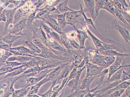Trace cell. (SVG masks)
Segmentation results:
<instances>
[{"instance_id": "obj_1", "label": "cell", "mask_w": 130, "mask_h": 97, "mask_svg": "<svg viewBox=\"0 0 130 97\" xmlns=\"http://www.w3.org/2000/svg\"><path fill=\"white\" fill-rule=\"evenodd\" d=\"M35 58L38 62L36 67L39 73L46 69L55 68L65 63L70 62V61H62L60 59L45 58L39 56H36Z\"/></svg>"}, {"instance_id": "obj_2", "label": "cell", "mask_w": 130, "mask_h": 97, "mask_svg": "<svg viewBox=\"0 0 130 97\" xmlns=\"http://www.w3.org/2000/svg\"><path fill=\"white\" fill-rule=\"evenodd\" d=\"M66 20L67 24L71 25L74 28L77 24H81L84 21V18L78 12V10H73L67 12Z\"/></svg>"}, {"instance_id": "obj_3", "label": "cell", "mask_w": 130, "mask_h": 97, "mask_svg": "<svg viewBox=\"0 0 130 97\" xmlns=\"http://www.w3.org/2000/svg\"><path fill=\"white\" fill-rule=\"evenodd\" d=\"M103 38L108 41H110V43H111V44H107L104 43L100 48L97 50L99 51L109 50H115L118 52L119 53L125 54V52L126 51V49L125 46L113 40Z\"/></svg>"}, {"instance_id": "obj_4", "label": "cell", "mask_w": 130, "mask_h": 97, "mask_svg": "<svg viewBox=\"0 0 130 97\" xmlns=\"http://www.w3.org/2000/svg\"><path fill=\"white\" fill-rule=\"evenodd\" d=\"M68 58L75 67H77L83 59V54L82 50H67Z\"/></svg>"}, {"instance_id": "obj_5", "label": "cell", "mask_w": 130, "mask_h": 97, "mask_svg": "<svg viewBox=\"0 0 130 97\" xmlns=\"http://www.w3.org/2000/svg\"><path fill=\"white\" fill-rule=\"evenodd\" d=\"M47 36V42L48 47L55 51L61 52L65 55L66 58H68V52L64 47L62 46L58 42L52 38L48 33H46Z\"/></svg>"}, {"instance_id": "obj_6", "label": "cell", "mask_w": 130, "mask_h": 97, "mask_svg": "<svg viewBox=\"0 0 130 97\" xmlns=\"http://www.w3.org/2000/svg\"><path fill=\"white\" fill-rule=\"evenodd\" d=\"M59 14L55 12V14L50 15L48 18L44 22L50 26L57 32L60 35L64 34L63 29L61 27L58 23L56 19H57V16Z\"/></svg>"}, {"instance_id": "obj_7", "label": "cell", "mask_w": 130, "mask_h": 97, "mask_svg": "<svg viewBox=\"0 0 130 97\" xmlns=\"http://www.w3.org/2000/svg\"><path fill=\"white\" fill-rule=\"evenodd\" d=\"M115 61L109 67V71L108 73V78L107 79H108L110 78L111 76L115 73L116 72L118 71L119 70L122 68L127 67H130V65H125L122 66V62L123 60L124 56H116Z\"/></svg>"}, {"instance_id": "obj_8", "label": "cell", "mask_w": 130, "mask_h": 97, "mask_svg": "<svg viewBox=\"0 0 130 97\" xmlns=\"http://www.w3.org/2000/svg\"><path fill=\"white\" fill-rule=\"evenodd\" d=\"M38 56L45 58L60 59L62 61H68L71 62L70 60L68 58L63 56H58L55 54L48 47L41 50V52L38 54Z\"/></svg>"}, {"instance_id": "obj_9", "label": "cell", "mask_w": 130, "mask_h": 97, "mask_svg": "<svg viewBox=\"0 0 130 97\" xmlns=\"http://www.w3.org/2000/svg\"><path fill=\"white\" fill-rule=\"evenodd\" d=\"M86 77L98 76L105 69L103 67L89 63L87 65Z\"/></svg>"}, {"instance_id": "obj_10", "label": "cell", "mask_w": 130, "mask_h": 97, "mask_svg": "<svg viewBox=\"0 0 130 97\" xmlns=\"http://www.w3.org/2000/svg\"><path fill=\"white\" fill-rule=\"evenodd\" d=\"M113 23L115 29L120 33L125 42L130 45V35L129 31L125 27L119 24L116 18H115L113 21Z\"/></svg>"}, {"instance_id": "obj_11", "label": "cell", "mask_w": 130, "mask_h": 97, "mask_svg": "<svg viewBox=\"0 0 130 97\" xmlns=\"http://www.w3.org/2000/svg\"><path fill=\"white\" fill-rule=\"evenodd\" d=\"M85 5L84 12H89L94 22L97 16L95 13V4L94 0H83Z\"/></svg>"}, {"instance_id": "obj_12", "label": "cell", "mask_w": 130, "mask_h": 97, "mask_svg": "<svg viewBox=\"0 0 130 97\" xmlns=\"http://www.w3.org/2000/svg\"><path fill=\"white\" fill-rule=\"evenodd\" d=\"M70 62H67L63 63L58 66L54 68L53 70L50 72L48 74V78L49 79L50 81L53 82H57V78L60 75L62 69L67 64Z\"/></svg>"}, {"instance_id": "obj_13", "label": "cell", "mask_w": 130, "mask_h": 97, "mask_svg": "<svg viewBox=\"0 0 130 97\" xmlns=\"http://www.w3.org/2000/svg\"><path fill=\"white\" fill-rule=\"evenodd\" d=\"M89 63L102 66L105 68H107L105 62V56L95 53L92 57L89 58Z\"/></svg>"}, {"instance_id": "obj_14", "label": "cell", "mask_w": 130, "mask_h": 97, "mask_svg": "<svg viewBox=\"0 0 130 97\" xmlns=\"http://www.w3.org/2000/svg\"><path fill=\"white\" fill-rule=\"evenodd\" d=\"M77 31V34L76 36L78 39L79 42V45L82 49H84L85 48V42L86 39L89 40L91 41V40L90 39L89 37L87 35V33L83 30H78L76 28V27H74Z\"/></svg>"}, {"instance_id": "obj_15", "label": "cell", "mask_w": 130, "mask_h": 97, "mask_svg": "<svg viewBox=\"0 0 130 97\" xmlns=\"http://www.w3.org/2000/svg\"><path fill=\"white\" fill-rule=\"evenodd\" d=\"M48 74L44 78L42 79L41 81L36 83L34 85L32 86L30 91L26 97H29L31 94H37L39 92L40 87L42 85H44L47 82L50 81L49 79L48 78Z\"/></svg>"}, {"instance_id": "obj_16", "label": "cell", "mask_w": 130, "mask_h": 97, "mask_svg": "<svg viewBox=\"0 0 130 97\" xmlns=\"http://www.w3.org/2000/svg\"><path fill=\"white\" fill-rule=\"evenodd\" d=\"M27 19L25 20L20 21L19 22H18L17 24H15L11 29L8 31V34H13L16 35L19 33L20 32L22 31L23 29L25 28L27 26V24L26 23V21Z\"/></svg>"}, {"instance_id": "obj_17", "label": "cell", "mask_w": 130, "mask_h": 97, "mask_svg": "<svg viewBox=\"0 0 130 97\" xmlns=\"http://www.w3.org/2000/svg\"><path fill=\"white\" fill-rule=\"evenodd\" d=\"M130 86L129 82L124 81L120 83L117 86L111 88L110 89L106 91L102 94L100 96V97L106 96L108 95H110L111 93H112L114 91L116 90L120 89H126L127 87H129Z\"/></svg>"}, {"instance_id": "obj_18", "label": "cell", "mask_w": 130, "mask_h": 97, "mask_svg": "<svg viewBox=\"0 0 130 97\" xmlns=\"http://www.w3.org/2000/svg\"><path fill=\"white\" fill-rule=\"evenodd\" d=\"M95 51L97 54L105 56H119L126 57V56H129L130 55L129 54H122V53H119L118 52L115 50H109L99 51L96 48Z\"/></svg>"}, {"instance_id": "obj_19", "label": "cell", "mask_w": 130, "mask_h": 97, "mask_svg": "<svg viewBox=\"0 0 130 97\" xmlns=\"http://www.w3.org/2000/svg\"><path fill=\"white\" fill-rule=\"evenodd\" d=\"M75 67L73 65V63L70 62L67 64L62 69L60 75L57 78V81L62 80L64 79L67 78L70 74V72L72 71Z\"/></svg>"}, {"instance_id": "obj_20", "label": "cell", "mask_w": 130, "mask_h": 97, "mask_svg": "<svg viewBox=\"0 0 130 97\" xmlns=\"http://www.w3.org/2000/svg\"><path fill=\"white\" fill-rule=\"evenodd\" d=\"M15 10L16 9H15L14 10H5L6 21L4 29L5 34L8 30V28L9 24H11L13 21Z\"/></svg>"}, {"instance_id": "obj_21", "label": "cell", "mask_w": 130, "mask_h": 97, "mask_svg": "<svg viewBox=\"0 0 130 97\" xmlns=\"http://www.w3.org/2000/svg\"><path fill=\"white\" fill-rule=\"evenodd\" d=\"M124 68H122L119 70L118 71L116 72L110 77L109 79H107L106 81H104L102 85H106L109 84L113 82L116 81L120 80L122 73Z\"/></svg>"}, {"instance_id": "obj_22", "label": "cell", "mask_w": 130, "mask_h": 97, "mask_svg": "<svg viewBox=\"0 0 130 97\" xmlns=\"http://www.w3.org/2000/svg\"><path fill=\"white\" fill-rule=\"evenodd\" d=\"M32 86L26 85V86L20 90H15L12 94L13 97H24L26 96L30 91Z\"/></svg>"}, {"instance_id": "obj_23", "label": "cell", "mask_w": 130, "mask_h": 97, "mask_svg": "<svg viewBox=\"0 0 130 97\" xmlns=\"http://www.w3.org/2000/svg\"><path fill=\"white\" fill-rule=\"evenodd\" d=\"M99 75L98 76H90L85 77V78L81 82L80 89H89L91 84L94 79L98 77Z\"/></svg>"}, {"instance_id": "obj_24", "label": "cell", "mask_w": 130, "mask_h": 97, "mask_svg": "<svg viewBox=\"0 0 130 97\" xmlns=\"http://www.w3.org/2000/svg\"><path fill=\"white\" fill-rule=\"evenodd\" d=\"M22 37V36H17L13 34H9L8 35L4 37H0V40L12 46V44L15 41Z\"/></svg>"}, {"instance_id": "obj_25", "label": "cell", "mask_w": 130, "mask_h": 97, "mask_svg": "<svg viewBox=\"0 0 130 97\" xmlns=\"http://www.w3.org/2000/svg\"><path fill=\"white\" fill-rule=\"evenodd\" d=\"M69 0H66L62 3L59 4L57 6V9L55 10V12L58 14L66 13L69 11H73V10H71L67 6V4Z\"/></svg>"}, {"instance_id": "obj_26", "label": "cell", "mask_w": 130, "mask_h": 97, "mask_svg": "<svg viewBox=\"0 0 130 97\" xmlns=\"http://www.w3.org/2000/svg\"><path fill=\"white\" fill-rule=\"evenodd\" d=\"M25 44L29 47V49L32 52L35 54H39L41 52V50L40 48L35 46L33 43L31 39H28L24 42Z\"/></svg>"}, {"instance_id": "obj_27", "label": "cell", "mask_w": 130, "mask_h": 97, "mask_svg": "<svg viewBox=\"0 0 130 97\" xmlns=\"http://www.w3.org/2000/svg\"><path fill=\"white\" fill-rule=\"evenodd\" d=\"M10 50H15L20 52L22 54L28 55H32L36 56H38V54H35L32 52L29 48L25 47L24 46H21L14 48H10Z\"/></svg>"}, {"instance_id": "obj_28", "label": "cell", "mask_w": 130, "mask_h": 97, "mask_svg": "<svg viewBox=\"0 0 130 97\" xmlns=\"http://www.w3.org/2000/svg\"><path fill=\"white\" fill-rule=\"evenodd\" d=\"M86 31L87 32V33L89 34V35L91 39V41H93V43L94 44L95 47H96V49H99L102 46L103 44L104 43L102 41L100 40L99 39L97 38L89 30L88 28L87 29Z\"/></svg>"}, {"instance_id": "obj_29", "label": "cell", "mask_w": 130, "mask_h": 97, "mask_svg": "<svg viewBox=\"0 0 130 97\" xmlns=\"http://www.w3.org/2000/svg\"><path fill=\"white\" fill-rule=\"evenodd\" d=\"M79 5H80V10H78V12L80 13L83 16V17H84L86 24L92 26L93 28L95 30L97 33H98V31H97V29H96V28H95L94 23V21H93V20L91 19V18L89 19V18H88L85 15V12H84V10H83V8L82 6L80 3H79Z\"/></svg>"}, {"instance_id": "obj_30", "label": "cell", "mask_w": 130, "mask_h": 97, "mask_svg": "<svg viewBox=\"0 0 130 97\" xmlns=\"http://www.w3.org/2000/svg\"><path fill=\"white\" fill-rule=\"evenodd\" d=\"M90 89H81L76 90L71 94L67 96L68 97H85V95L90 92Z\"/></svg>"}, {"instance_id": "obj_31", "label": "cell", "mask_w": 130, "mask_h": 97, "mask_svg": "<svg viewBox=\"0 0 130 97\" xmlns=\"http://www.w3.org/2000/svg\"><path fill=\"white\" fill-rule=\"evenodd\" d=\"M65 34L66 33L60 35V37H61V41L62 45L66 48L67 50L75 49L71 45L69 39L66 36Z\"/></svg>"}, {"instance_id": "obj_32", "label": "cell", "mask_w": 130, "mask_h": 97, "mask_svg": "<svg viewBox=\"0 0 130 97\" xmlns=\"http://www.w3.org/2000/svg\"><path fill=\"white\" fill-rule=\"evenodd\" d=\"M103 9L108 11L111 15H113L115 18H116L115 16V9L112 3L110 2L109 0H107V1L105 0V4H104Z\"/></svg>"}, {"instance_id": "obj_33", "label": "cell", "mask_w": 130, "mask_h": 97, "mask_svg": "<svg viewBox=\"0 0 130 97\" xmlns=\"http://www.w3.org/2000/svg\"><path fill=\"white\" fill-rule=\"evenodd\" d=\"M24 66L18 68L12 72L8 73L6 75L3 77L2 79L8 78H10V77H15V76H18L19 75L22 74L23 72H24L26 70H27L26 68H24Z\"/></svg>"}, {"instance_id": "obj_34", "label": "cell", "mask_w": 130, "mask_h": 97, "mask_svg": "<svg viewBox=\"0 0 130 97\" xmlns=\"http://www.w3.org/2000/svg\"><path fill=\"white\" fill-rule=\"evenodd\" d=\"M66 13H61L59 14L57 16V22L61 27L64 29L66 27L67 23L66 20Z\"/></svg>"}, {"instance_id": "obj_35", "label": "cell", "mask_w": 130, "mask_h": 97, "mask_svg": "<svg viewBox=\"0 0 130 97\" xmlns=\"http://www.w3.org/2000/svg\"><path fill=\"white\" fill-rule=\"evenodd\" d=\"M95 4V13L96 15H98L100 9H103L105 0H94Z\"/></svg>"}, {"instance_id": "obj_36", "label": "cell", "mask_w": 130, "mask_h": 97, "mask_svg": "<svg viewBox=\"0 0 130 97\" xmlns=\"http://www.w3.org/2000/svg\"><path fill=\"white\" fill-rule=\"evenodd\" d=\"M31 39L34 44H35V46H37V47L40 48L41 50L47 47V46H45L44 44H43V43L42 42L40 39L37 37L33 36L32 37Z\"/></svg>"}, {"instance_id": "obj_37", "label": "cell", "mask_w": 130, "mask_h": 97, "mask_svg": "<svg viewBox=\"0 0 130 97\" xmlns=\"http://www.w3.org/2000/svg\"><path fill=\"white\" fill-rule=\"evenodd\" d=\"M57 82H53L52 85L50 89L48 90V91L46 93L42 94L38 93L37 94L40 97H52L54 94V92L53 90V87L55 85Z\"/></svg>"}, {"instance_id": "obj_38", "label": "cell", "mask_w": 130, "mask_h": 97, "mask_svg": "<svg viewBox=\"0 0 130 97\" xmlns=\"http://www.w3.org/2000/svg\"><path fill=\"white\" fill-rule=\"evenodd\" d=\"M115 16L116 19H118L120 21L122 22L124 24L127 25L129 27H130V24H129L125 20V19L124 18V17L123 15L120 10L116 9H115Z\"/></svg>"}, {"instance_id": "obj_39", "label": "cell", "mask_w": 130, "mask_h": 97, "mask_svg": "<svg viewBox=\"0 0 130 97\" xmlns=\"http://www.w3.org/2000/svg\"><path fill=\"white\" fill-rule=\"evenodd\" d=\"M127 70H124L123 69L121 76L120 80L122 82L126 80H129L130 79V67H127Z\"/></svg>"}, {"instance_id": "obj_40", "label": "cell", "mask_w": 130, "mask_h": 97, "mask_svg": "<svg viewBox=\"0 0 130 97\" xmlns=\"http://www.w3.org/2000/svg\"><path fill=\"white\" fill-rule=\"evenodd\" d=\"M35 58L28 56H17L16 61L20 62L26 63L30 60L34 59Z\"/></svg>"}, {"instance_id": "obj_41", "label": "cell", "mask_w": 130, "mask_h": 97, "mask_svg": "<svg viewBox=\"0 0 130 97\" xmlns=\"http://www.w3.org/2000/svg\"><path fill=\"white\" fill-rule=\"evenodd\" d=\"M24 13L21 10L18 9L17 12H15L14 14L13 21L15 23L19 22L24 16Z\"/></svg>"}, {"instance_id": "obj_42", "label": "cell", "mask_w": 130, "mask_h": 97, "mask_svg": "<svg viewBox=\"0 0 130 97\" xmlns=\"http://www.w3.org/2000/svg\"><path fill=\"white\" fill-rule=\"evenodd\" d=\"M12 55L13 54L10 52L5 49L4 53L2 55L1 57H0V62L5 63L8 58Z\"/></svg>"}, {"instance_id": "obj_43", "label": "cell", "mask_w": 130, "mask_h": 97, "mask_svg": "<svg viewBox=\"0 0 130 97\" xmlns=\"http://www.w3.org/2000/svg\"><path fill=\"white\" fill-rule=\"evenodd\" d=\"M48 34L52 38H53L56 41H57L62 46H63L61 42V37H60V36L59 34L54 31L52 29H51L50 32Z\"/></svg>"}, {"instance_id": "obj_44", "label": "cell", "mask_w": 130, "mask_h": 97, "mask_svg": "<svg viewBox=\"0 0 130 97\" xmlns=\"http://www.w3.org/2000/svg\"><path fill=\"white\" fill-rule=\"evenodd\" d=\"M38 62L35 59V58L33 60H30L26 62L24 65V67L28 70L29 68H32L36 67L37 65Z\"/></svg>"}, {"instance_id": "obj_45", "label": "cell", "mask_w": 130, "mask_h": 97, "mask_svg": "<svg viewBox=\"0 0 130 97\" xmlns=\"http://www.w3.org/2000/svg\"><path fill=\"white\" fill-rule=\"evenodd\" d=\"M25 63L20 62L18 61H6L5 64L7 67H11L12 68L15 67L19 66L22 65H24Z\"/></svg>"}, {"instance_id": "obj_46", "label": "cell", "mask_w": 130, "mask_h": 97, "mask_svg": "<svg viewBox=\"0 0 130 97\" xmlns=\"http://www.w3.org/2000/svg\"><path fill=\"white\" fill-rule=\"evenodd\" d=\"M116 56H105V62L107 67L109 68L115 61Z\"/></svg>"}, {"instance_id": "obj_47", "label": "cell", "mask_w": 130, "mask_h": 97, "mask_svg": "<svg viewBox=\"0 0 130 97\" xmlns=\"http://www.w3.org/2000/svg\"><path fill=\"white\" fill-rule=\"evenodd\" d=\"M110 2L112 3L115 9H118V10H121V11L124 10L123 8L122 5L120 4V2L118 0H112V1H110Z\"/></svg>"}, {"instance_id": "obj_48", "label": "cell", "mask_w": 130, "mask_h": 97, "mask_svg": "<svg viewBox=\"0 0 130 97\" xmlns=\"http://www.w3.org/2000/svg\"><path fill=\"white\" fill-rule=\"evenodd\" d=\"M125 89L116 90L110 94V96L111 97H120L123 93L125 91Z\"/></svg>"}, {"instance_id": "obj_49", "label": "cell", "mask_w": 130, "mask_h": 97, "mask_svg": "<svg viewBox=\"0 0 130 97\" xmlns=\"http://www.w3.org/2000/svg\"><path fill=\"white\" fill-rule=\"evenodd\" d=\"M36 11H37L35 10V11H34V12L30 14V15L28 17V19H27V20L28 21V23H27V25L28 26H29V27L31 26L33 21L35 19Z\"/></svg>"}, {"instance_id": "obj_50", "label": "cell", "mask_w": 130, "mask_h": 97, "mask_svg": "<svg viewBox=\"0 0 130 97\" xmlns=\"http://www.w3.org/2000/svg\"><path fill=\"white\" fill-rule=\"evenodd\" d=\"M70 42L71 46L76 50H82L81 47H80L79 44H78L77 42L74 40V39H69Z\"/></svg>"}, {"instance_id": "obj_51", "label": "cell", "mask_w": 130, "mask_h": 97, "mask_svg": "<svg viewBox=\"0 0 130 97\" xmlns=\"http://www.w3.org/2000/svg\"><path fill=\"white\" fill-rule=\"evenodd\" d=\"M11 47V46L10 45L0 40V49L5 50L6 49H9Z\"/></svg>"}, {"instance_id": "obj_52", "label": "cell", "mask_w": 130, "mask_h": 97, "mask_svg": "<svg viewBox=\"0 0 130 97\" xmlns=\"http://www.w3.org/2000/svg\"><path fill=\"white\" fill-rule=\"evenodd\" d=\"M66 36L68 39H74L76 36V33L74 31H71L65 34Z\"/></svg>"}, {"instance_id": "obj_53", "label": "cell", "mask_w": 130, "mask_h": 97, "mask_svg": "<svg viewBox=\"0 0 130 97\" xmlns=\"http://www.w3.org/2000/svg\"><path fill=\"white\" fill-rule=\"evenodd\" d=\"M121 13L123 15L124 17V18H125V20L129 24H130V15L129 14H127V13L124 10H122V11H121Z\"/></svg>"}, {"instance_id": "obj_54", "label": "cell", "mask_w": 130, "mask_h": 97, "mask_svg": "<svg viewBox=\"0 0 130 97\" xmlns=\"http://www.w3.org/2000/svg\"><path fill=\"white\" fill-rule=\"evenodd\" d=\"M122 97H130V87L127 88L125 89V91L121 95Z\"/></svg>"}, {"instance_id": "obj_55", "label": "cell", "mask_w": 130, "mask_h": 97, "mask_svg": "<svg viewBox=\"0 0 130 97\" xmlns=\"http://www.w3.org/2000/svg\"><path fill=\"white\" fill-rule=\"evenodd\" d=\"M118 1L120 2L121 5H122L124 11H125V9L130 7L128 5V4H127L125 0H118Z\"/></svg>"}, {"instance_id": "obj_56", "label": "cell", "mask_w": 130, "mask_h": 97, "mask_svg": "<svg viewBox=\"0 0 130 97\" xmlns=\"http://www.w3.org/2000/svg\"><path fill=\"white\" fill-rule=\"evenodd\" d=\"M4 21L6 22V16L5 15V10H4L1 14L0 15V21Z\"/></svg>"}, {"instance_id": "obj_57", "label": "cell", "mask_w": 130, "mask_h": 97, "mask_svg": "<svg viewBox=\"0 0 130 97\" xmlns=\"http://www.w3.org/2000/svg\"><path fill=\"white\" fill-rule=\"evenodd\" d=\"M29 97H40V96L38 94H31Z\"/></svg>"}, {"instance_id": "obj_58", "label": "cell", "mask_w": 130, "mask_h": 97, "mask_svg": "<svg viewBox=\"0 0 130 97\" xmlns=\"http://www.w3.org/2000/svg\"><path fill=\"white\" fill-rule=\"evenodd\" d=\"M109 1H112V0H109Z\"/></svg>"}, {"instance_id": "obj_59", "label": "cell", "mask_w": 130, "mask_h": 97, "mask_svg": "<svg viewBox=\"0 0 130 97\" xmlns=\"http://www.w3.org/2000/svg\"><path fill=\"white\" fill-rule=\"evenodd\" d=\"M0 63H1V62H0Z\"/></svg>"}, {"instance_id": "obj_60", "label": "cell", "mask_w": 130, "mask_h": 97, "mask_svg": "<svg viewBox=\"0 0 130 97\" xmlns=\"http://www.w3.org/2000/svg\"><path fill=\"white\" fill-rule=\"evenodd\" d=\"M106 1H107V0H106Z\"/></svg>"}]
</instances>
